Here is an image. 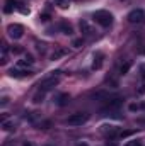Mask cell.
<instances>
[{"instance_id":"277c9868","label":"cell","mask_w":145,"mask_h":146,"mask_svg":"<svg viewBox=\"0 0 145 146\" xmlns=\"http://www.w3.org/2000/svg\"><path fill=\"white\" fill-rule=\"evenodd\" d=\"M128 22H132V24H140V22H144L145 19V12L142 9H133L130 14H128Z\"/></svg>"},{"instance_id":"44dd1931","label":"cell","mask_w":145,"mask_h":146,"mask_svg":"<svg viewBox=\"0 0 145 146\" xmlns=\"http://www.w3.org/2000/svg\"><path fill=\"white\" fill-rule=\"evenodd\" d=\"M41 92V90H39ZM43 97H44V92H41V94H38V95H34V102L36 104H39V102H43Z\"/></svg>"},{"instance_id":"7c38bea8","label":"cell","mask_w":145,"mask_h":146,"mask_svg":"<svg viewBox=\"0 0 145 146\" xmlns=\"http://www.w3.org/2000/svg\"><path fill=\"white\" fill-rule=\"evenodd\" d=\"M60 29L63 31V34H68V36H72L73 34V29H72V26L67 22V21H63L62 24H60Z\"/></svg>"},{"instance_id":"e0dca14e","label":"cell","mask_w":145,"mask_h":146,"mask_svg":"<svg viewBox=\"0 0 145 146\" xmlns=\"http://www.w3.org/2000/svg\"><path fill=\"white\" fill-rule=\"evenodd\" d=\"M55 5H58L60 9H63V10H65V9H68V7H70V0H56V2H55Z\"/></svg>"},{"instance_id":"603a6c76","label":"cell","mask_w":145,"mask_h":146,"mask_svg":"<svg viewBox=\"0 0 145 146\" xmlns=\"http://www.w3.org/2000/svg\"><path fill=\"white\" fill-rule=\"evenodd\" d=\"M41 21H43V22L50 21V15H48V14H43V15H41Z\"/></svg>"},{"instance_id":"9a60e30c","label":"cell","mask_w":145,"mask_h":146,"mask_svg":"<svg viewBox=\"0 0 145 146\" xmlns=\"http://www.w3.org/2000/svg\"><path fill=\"white\" fill-rule=\"evenodd\" d=\"M119 106H121V99H113V100H109L106 104V109H116Z\"/></svg>"},{"instance_id":"ffe728a7","label":"cell","mask_w":145,"mask_h":146,"mask_svg":"<svg viewBox=\"0 0 145 146\" xmlns=\"http://www.w3.org/2000/svg\"><path fill=\"white\" fill-rule=\"evenodd\" d=\"M125 146H142V141L140 139H133V141H128Z\"/></svg>"},{"instance_id":"6da1fadb","label":"cell","mask_w":145,"mask_h":146,"mask_svg":"<svg viewBox=\"0 0 145 146\" xmlns=\"http://www.w3.org/2000/svg\"><path fill=\"white\" fill-rule=\"evenodd\" d=\"M60 78H62V72H53L50 76H46L44 80H41V83H39V90H41V92H48V90H51L53 87H56V85L60 83Z\"/></svg>"},{"instance_id":"3957f363","label":"cell","mask_w":145,"mask_h":146,"mask_svg":"<svg viewBox=\"0 0 145 146\" xmlns=\"http://www.w3.org/2000/svg\"><path fill=\"white\" fill-rule=\"evenodd\" d=\"M87 119H89L87 112H75L67 119V124L68 126H82L84 122H87Z\"/></svg>"},{"instance_id":"30bf717a","label":"cell","mask_w":145,"mask_h":146,"mask_svg":"<svg viewBox=\"0 0 145 146\" xmlns=\"http://www.w3.org/2000/svg\"><path fill=\"white\" fill-rule=\"evenodd\" d=\"M68 100H70V95H68V94H62V95H58V97L55 99V102H56L58 106H67Z\"/></svg>"},{"instance_id":"d4e9b609","label":"cell","mask_w":145,"mask_h":146,"mask_svg":"<svg viewBox=\"0 0 145 146\" xmlns=\"http://www.w3.org/2000/svg\"><path fill=\"white\" fill-rule=\"evenodd\" d=\"M7 102H9V99H7V97H3V99H2V106H5Z\"/></svg>"},{"instance_id":"4316f807","label":"cell","mask_w":145,"mask_h":146,"mask_svg":"<svg viewBox=\"0 0 145 146\" xmlns=\"http://www.w3.org/2000/svg\"><path fill=\"white\" fill-rule=\"evenodd\" d=\"M24 146H33V145H31V143H26V145H24Z\"/></svg>"},{"instance_id":"9c48e42d","label":"cell","mask_w":145,"mask_h":146,"mask_svg":"<svg viewBox=\"0 0 145 146\" xmlns=\"http://www.w3.org/2000/svg\"><path fill=\"white\" fill-rule=\"evenodd\" d=\"M17 65H19V66H33V65H34V60H33L31 54H28V56H24L22 60H19Z\"/></svg>"},{"instance_id":"5b68a950","label":"cell","mask_w":145,"mask_h":146,"mask_svg":"<svg viewBox=\"0 0 145 146\" xmlns=\"http://www.w3.org/2000/svg\"><path fill=\"white\" fill-rule=\"evenodd\" d=\"M7 33H9V36L12 37V39H21V37L24 36V27L21 24H10L7 27Z\"/></svg>"},{"instance_id":"5bb4252c","label":"cell","mask_w":145,"mask_h":146,"mask_svg":"<svg viewBox=\"0 0 145 146\" xmlns=\"http://www.w3.org/2000/svg\"><path fill=\"white\" fill-rule=\"evenodd\" d=\"M9 75H10V76H15V78H21V76H29V75H33V73L31 72H19V70H14V68H12V70L9 72Z\"/></svg>"},{"instance_id":"cb8c5ba5","label":"cell","mask_w":145,"mask_h":146,"mask_svg":"<svg viewBox=\"0 0 145 146\" xmlns=\"http://www.w3.org/2000/svg\"><path fill=\"white\" fill-rule=\"evenodd\" d=\"M137 109H138L137 104H130V110H137Z\"/></svg>"},{"instance_id":"484cf974","label":"cell","mask_w":145,"mask_h":146,"mask_svg":"<svg viewBox=\"0 0 145 146\" xmlns=\"http://www.w3.org/2000/svg\"><path fill=\"white\" fill-rule=\"evenodd\" d=\"M77 146H89V145H87L85 141H80V143H79V145H77Z\"/></svg>"},{"instance_id":"d6986e66","label":"cell","mask_w":145,"mask_h":146,"mask_svg":"<svg viewBox=\"0 0 145 146\" xmlns=\"http://www.w3.org/2000/svg\"><path fill=\"white\" fill-rule=\"evenodd\" d=\"M3 131H12L14 129V122H3Z\"/></svg>"},{"instance_id":"4fadbf2b","label":"cell","mask_w":145,"mask_h":146,"mask_svg":"<svg viewBox=\"0 0 145 146\" xmlns=\"http://www.w3.org/2000/svg\"><path fill=\"white\" fill-rule=\"evenodd\" d=\"M67 53H68V49H65V48H58L56 51H53V54H51V60H58V58L65 56Z\"/></svg>"},{"instance_id":"ba28073f","label":"cell","mask_w":145,"mask_h":146,"mask_svg":"<svg viewBox=\"0 0 145 146\" xmlns=\"http://www.w3.org/2000/svg\"><path fill=\"white\" fill-rule=\"evenodd\" d=\"M103 58H104V54H103L101 51H97V53L94 54V61H92V68H94V70H99V68L103 66Z\"/></svg>"},{"instance_id":"7a4b0ae2","label":"cell","mask_w":145,"mask_h":146,"mask_svg":"<svg viewBox=\"0 0 145 146\" xmlns=\"http://www.w3.org/2000/svg\"><path fill=\"white\" fill-rule=\"evenodd\" d=\"M92 19H94L99 26H103V27H109V26L113 24V14L108 12V10H96L94 15H92Z\"/></svg>"},{"instance_id":"52a82bcc","label":"cell","mask_w":145,"mask_h":146,"mask_svg":"<svg viewBox=\"0 0 145 146\" xmlns=\"http://www.w3.org/2000/svg\"><path fill=\"white\" fill-rule=\"evenodd\" d=\"M101 131H103V134H106V136H118L119 134V131H118V127L116 126H103L101 127Z\"/></svg>"},{"instance_id":"7402d4cb","label":"cell","mask_w":145,"mask_h":146,"mask_svg":"<svg viewBox=\"0 0 145 146\" xmlns=\"http://www.w3.org/2000/svg\"><path fill=\"white\" fill-rule=\"evenodd\" d=\"M72 46H75V48H80V46H82V39H73V41H72Z\"/></svg>"},{"instance_id":"8992f818","label":"cell","mask_w":145,"mask_h":146,"mask_svg":"<svg viewBox=\"0 0 145 146\" xmlns=\"http://www.w3.org/2000/svg\"><path fill=\"white\" fill-rule=\"evenodd\" d=\"M79 27H80V33H82V36H94L96 34V27L89 22V21H80L79 22Z\"/></svg>"},{"instance_id":"ac0fdd59","label":"cell","mask_w":145,"mask_h":146,"mask_svg":"<svg viewBox=\"0 0 145 146\" xmlns=\"http://www.w3.org/2000/svg\"><path fill=\"white\" fill-rule=\"evenodd\" d=\"M130 66H132V63H130V61H126L125 65H121L119 73H121V75H126V73H128V70H130Z\"/></svg>"},{"instance_id":"8fae6325","label":"cell","mask_w":145,"mask_h":146,"mask_svg":"<svg viewBox=\"0 0 145 146\" xmlns=\"http://www.w3.org/2000/svg\"><path fill=\"white\" fill-rule=\"evenodd\" d=\"M9 61V48H7V44H3L2 46V56H0V65H5Z\"/></svg>"},{"instance_id":"2e32d148","label":"cell","mask_w":145,"mask_h":146,"mask_svg":"<svg viewBox=\"0 0 145 146\" xmlns=\"http://www.w3.org/2000/svg\"><path fill=\"white\" fill-rule=\"evenodd\" d=\"M14 5H15V0H5V7H3V12H12L14 10Z\"/></svg>"}]
</instances>
